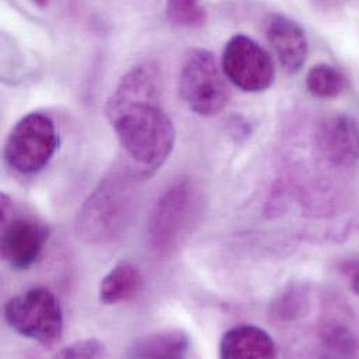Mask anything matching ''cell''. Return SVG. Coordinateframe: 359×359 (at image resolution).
<instances>
[{"label": "cell", "instance_id": "obj_9", "mask_svg": "<svg viewBox=\"0 0 359 359\" xmlns=\"http://www.w3.org/2000/svg\"><path fill=\"white\" fill-rule=\"evenodd\" d=\"M322 154L340 167L354 165L359 160V126L350 115H336L326 119L318 133Z\"/></svg>", "mask_w": 359, "mask_h": 359}, {"label": "cell", "instance_id": "obj_13", "mask_svg": "<svg viewBox=\"0 0 359 359\" xmlns=\"http://www.w3.org/2000/svg\"><path fill=\"white\" fill-rule=\"evenodd\" d=\"M190 350V339L182 330H163L137 340L128 353L132 358H184Z\"/></svg>", "mask_w": 359, "mask_h": 359}, {"label": "cell", "instance_id": "obj_3", "mask_svg": "<svg viewBox=\"0 0 359 359\" xmlns=\"http://www.w3.org/2000/svg\"><path fill=\"white\" fill-rule=\"evenodd\" d=\"M200 211V196L189 180L168 187L156 203L149 221V243L157 255L172 253L189 233Z\"/></svg>", "mask_w": 359, "mask_h": 359}, {"label": "cell", "instance_id": "obj_10", "mask_svg": "<svg viewBox=\"0 0 359 359\" xmlns=\"http://www.w3.org/2000/svg\"><path fill=\"white\" fill-rule=\"evenodd\" d=\"M267 39L284 69L297 73L308 57V39L304 28L294 20L274 14L267 22Z\"/></svg>", "mask_w": 359, "mask_h": 359}, {"label": "cell", "instance_id": "obj_7", "mask_svg": "<svg viewBox=\"0 0 359 359\" xmlns=\"http://www.w3.org/2000/svg\"><path fill=\"white\" fill-rule=\"evenodd\" d=\"M222 72L245 93H260L271 87L276 67L269 52L246 35L232 36L222 52Z\"/></svg>", "mask_w": 359, "mask_h": 359}, {"label": "cell", "instance_id": "obj_19", "mask_svg": "<svg viewBox=\"0 0 359 359\" xmlns=\"http://www.w3.org/2000/svg\"><path fill=\"white\" fill-rule=\"evenodd\" d=\"M351 288L357 295H359V264L355 267L353 277H351Z\"/></svg>", "mask_w": 359, "mask_h": 359}, {"label": "cell", "instance_id": "obj_11", "mask_svg": "<svg viewBox=\"0 0 359 359\" xmlns=\"http://www.w3.org/2000/svg\"><path fill=\"white\" fill-rule=\"evenodd\" d=\"M219 355L222 358H274L277 348L267 332L260 327L242 325L229 329L221 339Z\"/></svg>", "mask_w": 359, "mask_h": 359}, {"label": "cell", "instance_id": "obj_6", "mask_svg": "<svg viewBox=\"0 0 359 359\" xmlns=\"http://www.w3.org/2000/svg\"><path fill=\"white\" fill-rule=\"evenodd\" d=\"M180 93L187 108L200 116H214L226 107L229 88L211 52L193 49L184 57Z\"/></svg>", "mask_w": 359, "mask_h": 359}, {"label": "cell", "instance_id": "obj_16", "mask_svg": "<svg viewBox=\"0 0 359 359\" xmlns=\"http://www.w3.org/2000/svg\"><path fill=\"white\" fill-rule=\"evenodd\" d=\"M167 15L171 22L186 28L200 27L205 21V11L200 6V0H168Z\"/></svg>", "mask_w": 359, "mask_h": 359}, {"label": "cell", "instance_id": "obj_8", "mask_svg": "<svg viewBox=\"0 0 359 359\" xmlns=\"http://www.w3.org/2000/svg\"><path fill=\"white\" fill-rule=\"evenodd\" d=\"M1 257L14 270H27L41 256L49 236L45 224L31 217L1 221Z\"/></svg>", "mask_w": 359, "mask_h": 359}, {"label": "cell", "instance_id": "obj_1", "mask_svg": "<svg viewBox=\"0 0 359 359\" xmlns=\"http://www.w3.org/2000/svg\"><path fill=\"white\" fill-rule=\"evenodd\" d=\"M161 101L160 73L143 63L122 77L105 107L122 149L142 178L158 171L175 146L177 130Z\"/></svg>", "mask_w": 359, "mask_h": 359}, {"label": "cell", "instance_id": "obj_15", "mask_svg": "<svg viewBox=\"0 0 359 359\" xmlns=\"http://www.w3.org/2000/svg\"><path fill=\"white\" fill-rule=\"evenodd\" d=\"M325 346L339 355H355L358 353L359 343L350 327L332 322L326 323L322 332Z\"/></svg>", "mask_w": 359, "mask_h": 359}, {"label": "cell", "instance_id": "obj_14", "mask_svg": "<svg viewBox=\"0 0 359 359\" xmlns=\"http://www.w3.org/2000/svg\"><path fill=\"white\" fill-rule=\"evenodd\" d=\"M347 87V80L344 74L336 67L319 63L306 74V88L308 91L319 100H330L339 97Z\"/></svg>", "mask_w": 359, "mask_h": 359}, {"label": "cell", "instance_id": "obj_5", "mask_svg": "<svg viewBox=\"0 0 359 359\" xmlns=\"http://www.w3.org/2000/svg\"><path fill=\"white\" fill-rule=\"evenodd\" d=\"M6 323L20 336L45 347L55 346L63 333L59 299L48 288H32L4 305Z\"/></svg>", "mask_w": 359, "mask_h": 359}, {"label": "cell", "instance_id": "obj_20", "mask_svg": "<svg viewBox=\"0 0 359 359\" xmlns=\"http://www.w3.org/2000/svg\"><path fill=\"white\" fill-rule=\"evenodd\" d=\"M36 6H39V7H45V6H48V3H49V0H32Z\"/></svg>", "mask_w": 359, "mask_h": 359}, {"label": "cell", "instance_id": "obj_18", "mask_svg": "<svg viewBox=\"0 0 359 359\" xmlns=\"http://www.w3.org/2000/svg\"><path fill=\"white\" fill-rule=\"evenodd\" d=\"M104 355H107L105 347L98 340L77 341L57 353L59 358H100Z\"/></svg>", "mask_w": 359, "mask_h": 359}, {"label": "cell", "instance_id": "obj_12", "mask_svg": "<svg viewBox=\"0 0 359 359\" xmlns=\"http://www.w3.org/2000/svg\"><path fill=\"white\" fill-rule=\"evenodd\" d=\"M143 290V276L130 262L118 263L101 281L100 301L104 305H118L139 297Z\"/></svg>", "mask_w": 359, "mask_h": 359}, {"label": "cell", "instance_id": "obj_2", "mask_svg": "<svg viewBox=\"0 0 359 359\" xmlns=\"http://www.w3.org/2000/svg\"><path fill=\"white\" fill-rule=\"evenodd\" d=\"M136 171H115L100 182L77 215V233L90 243H111L128 229L135 214Z\"/></svg>", "mask_w": 359, "mask_h": 359}, {"label": "cell", "instance_id": "obj_17", "mask_svg": "<svg viewBox=\"0 0 359 359\" xmlns=\"http://www.w3.org/2000/svg\"><path fill=\"white\" fill-rule=\"evenodd\" d=\"M306 294L297 287L287 290L274 304V315L283 320H294L306 311Z\"/></svg>", "mask_w": 359, "mask_h": 359}, {"label": "cell", "instance_id": "obj_4", "mask_svg": "<svg viewBox=\"0 0 359 359\" xmlns=\"http://www.w3.org/2000/svg\"><path fill=\"white\" fill-rule=\"evenodd\" d=\"M59 135L53 121L41 112L21 118L11 129L4 144V161L17 174L35 175L53 158Z\"/></svg>", "mask_w": 359, "mask_h": 359}]
</instances>
